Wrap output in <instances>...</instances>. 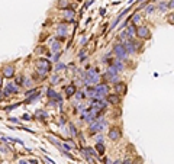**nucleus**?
I'll list each match as a JSON object with an SVG mask.
<instances>
[{"mask_svg":"<svg viewBox=\"0 0 174 164\" xmlns=\"http://www.w3.org/2000/svg\"><path fill=\"white\" fill-rule=\"evenodd\" d=\"M57 6H58L60 9H66V8H68V0H58Z\"/></svg>","mask_w":174,"mask_h":164,"instance_id":"nucleus-22","label":"nucleus"},{"mask_svg":"<svg viewBox=\"0 0 174 164\" xmlns=\"http://www.w3.org/2000/svg\"><path fill=\"white\" fill-rule=\"evenodd\" d=\"M63 68H66V66H64V64H58V66H57V71L63 70Z\"/></svg>","mask_w":174,"mask_h":164,"instance_id":"nucleus-32","label":"nucleus"},{"mask_svg":"<svg viewBox=\"0 0 174 164\" xmlns=\"http://www.w3.org/2000/svg\"><path fill=\"white\" fill-rule=\"evenodd\" d=\"M96 90H97V93H100V94H108L109 93V86L106 84V83H100V84H97L96 86Z\"/></svg>","mask_w":174,"mask_h":164,"instance_id":"nucleus-11","label":"nucleus"},{"mask_svg":"<svg viewBox=\"0 0 174 164\" xmlns=\"http://www.w3.org/2000/svg\"><path fill=\"white\" fill-rule=\"evenodd\" d=\"M96 142H103V137H102V135H99V137L96 138Z\"/></svg>","mask_w":174,"mask_h":164,"instance_id":"nucleus-33","label":"nucleus"},{"mask_svg":"<svg viewBox=\"0 0 174 164\" xmlns=\"http://www.w3.org/2000/svg\"><path fill=\"white\" fill-rule=\"evenodd\" d=\"M105 80L108 82H113V83H118L119 82V71L115 68V66H109V68L106 70V73L103 76Z\"/></svg>","mask_w":174,"mask_h":164,"instance_id":"nucleus-4","label":"nucleus"},{"mask_svg":"<svg viewBox=\"0 0 174 164\" xmlns=\"http://www.w3.org/2000/svg\"><path fill=\"white\" fill-rule=\"evenodd\" d=\"M157 10V6L155 5H147L145 8H144V12L147 13V15H151V13H154Z\"/></svg>","mask_w":174,"mask_h":164,"instance_id":"nucleus-16","label":"nucleus"},{"mask_svg":"<svg viewBox=\"0 0 174 164\" xmlns=\"http://www.w3.org/2000/svg\"><path fill=\"white\" fill-rule=\"evenodd\" d=\"M36 66H38V73L41 74V77L44 79L47 73L51 70V63L48 60H45V58H41V60H38L36 61Z\"/></svg>","mask_w":174,"mask_h":164,"instance_id":"nucleus-2","label":"nucleus"},{"mask_svg":"<svg viewBox=\"0 0 174 164\" xmlns=\"http://www.w3.org/2000/svg\"><path fill=\"white\" fill-rule=\"evenodd\" d=\"M96 151L99 153V156H103V154H105V145H103V142H97V144H96Z\"/></svg>","mask_w":174,"mask_h":164,"instance_id":"nucleus-21","label":"nucleus"},{"mask_svg":"<svg viewBox=\"0 0 174 164\" xmlns=\"http://www.w3.org/2000/svg\"><path fill=\"white\" fill-rule=\"evenodd\" d=\"M60 55H61V54H60V52H57V54L54 55V58H52V60H54V61H58V60H60Z\"/></svg>","mask_w":174,"mask_h":164,"instance_id":"nucleus-31","label":"nucleus"},{"mask_svg":"<svg viewBox=\"0 0 174 164\" xmlns=\"http://www.w3.org/2000/svg\"><path fill=\"white\" fill-rule=\"evenodd\" d=\"M122 164H132V160H131V158H126L125 161H122Z\"/></svg>","mask_w":174,"mask_h":164,"instance_id":"nucleus-29","label":"nucleus"},{"mask_svg":"<svg viewBox=\"0 0 174 164\" xmlns=\"http://www.w3.org/2000/svg\"><path fill=\"white\" fill-rule=\"evenodd\" d=\"M136 36H138L141 41H148V39H151L152 33H151V31H149L148 26H145V25H139V26L136 28Z\"/></svg>","mask_w":174,"mask_h":164,"instance_id":"nucleus-3","label":"nucleus"},{"mask_svg":"<svg viewBox=\"0 0 174 164\" xmlns=\"http://www.w3.org/2000/svg\"><path fill=\"white\" fill-rule=\"evenodd\" d=\"M112 164H122V161H121V160H118V161H115V163H112Z\"/></svg>","mask_w":174,"mask_h":164,"instance_id":"nucleus-39","label":"nucleus"},{"mask_svg":"<svg viewBox=\"0 0 174 164\" xmlns=\"http://www.w3.org/2000/svg\"><path fill=\"white\" fill-rule=\"evenodd\" d=\"M106 126V121L105 119H96L94 122H91L90 123V132L91 134H94V132H99V131H102L103 128Z\"/></svg>","mask_w":174,"mask_h":164,"instance_id":"nucleus-5","label":"nucleus"},{"mask_svg":"<svg viewBox=\"0 0 174 164\" xmlns=\"http://www.w3.org/2000/svg\"><path fill=\"white\" fill-rule=\"evenodd\" d=\"M48 96H50V97H52V99H57V100H61V97H60V96H58L54 90H51V89L48 90Z\"/></svg>","mask_w":174,"mask_h":164,"instance_id":"nucleus-24","label":"nucleus"},{"mask_svg":"<svg viewBox=\"0 0 174 164\" xmlns=\"http://www.w3.org/2000/svg\"><path fill=\"white\" fill-rule=\"evenodd\" d=\"M109 138L112 141H119L122 138V131H121V128L119 126H112L110 129H109Z\"/></svg>","mask_w":174,"mask_h":164,"instance_id":"nucleus-6","label":"nucleus"},{"mask_svg":"<svg viewBox=\"0 0 174 164\" xmlns=\"http://www.w3.org/2000/svg\"><path fill=\"white\" fill-rule=\"evenodd\" d=\"M0 87H2V77H0Z\"/></svg>","mask_w":174,"mask_h":164,"instance_id":"nucleus-40","label":"nucleus"},{"mask_svg":"<svg viewBox=\"0 0 174 164\" xmlns=\"http://www.w3.org/2000/svg\"><path fill=\"white\" fill-rule=\"evenodd\" d=\"M3 76H5L6 79H10V77H13V76H15V67H13V66L5 67V70H3Z\"/></svg>","mask_w":174,"mask_h":164,"instance_id":"nucleus-12","label":"nucleus"},{"mask_svg":"<svg viewBox=\"0 0 174 164\" xmlns=\"http://www.w3.org/2000/svg\"><path fill=\"white\" fill-rule=\"evenodd\" d=\"M115 91L118 93V94H121V96L126 94V91H128V86H126V83H124V82L115 83Z\"/></svg>","mask_w":174,"mask_h":164,"instance_id":"nucleus-8","label":"nucleus"},{"mask_svg":"<svg viewBox=\"0 0 174 164\" xmlns=\"http://www.w3.org/2000/svg\"><path fill=\"white\" fill-rule=\"evenodd\" d=\"M168 2H160L157 5V10H160V12H167L168 10Z\"/></svg>","mask_w":174,"mask_h":164,"instance_id":"nucleus-15","label":"nucleus"},{"mask_svg":"<svg viewBox=\"0 0 174 164\" xmlns=\"http://www.w3.org/2000/svg\"><path fill=\"white\" fill-rule=\"evenodd\" d=\"M168 8L174 9V0H170V2H168Z\"/></svg>","mask_w":174,"mask_h":164,"instance_id":"nucleus-30","label":"nucleus"},{"mask_svg":"<svg viewBox=\"0 0 174 164\" xmlns=\"http://www.w3.org/2000/svg\"><path fill=\"white\" fill-rule=\"evenodd\" d=\"M136 25L135 23H131L128 25V28H126V32H128V36H129V39H133L135 36H136Z\"/></svg>","mask_w":174,"mask_h":164,"instance_id":"nucleus-9","label":"nucleus"},{"mask_svg":"<svg viewBox=\"0 0 174 164\" xmlns=\"http://www.w3.org/2000/svg\"><path fill=\"white\" fill-rule=\"evenodd\" d=\"M58 35H60V36H64V38H66V33H67V28H66V25L64 23H60L58 25Z\"/></svg>","mask_w":174,"mask_h":164,"instance_id":"nucleus-19","label":"nucleus"},{"mask_svg":"<svg viewBox=\"0 0 174 164\" xmlns=\"http://www.w3.org/2000/svg\"><path fill=\"white\" fill-rule=\"evenodd\" d=\"M86 57H87V49H81V51L78 52V58L83 61V60H86Z\"/></svg>","mask_w":174,"mask_h":164,"instance_id":"nucleus-25","label":"nucleus"},{"mask_svg":"<svg viewBox=\"0 0 174 164\" xmlns=\"http://www.w3.org/2000/svg\"><path fill=\"white\" fill-rule=\"evenodd\" d=\"M23 119H25V121H28V119H31V116H28V115H23Z\"/></svg>","mask_w":174,"mask_h":164,"instance_id":"nucleus-38","label":"nucleus"},{"mask_svg":"<svg viewBox=\"0 0 174 164\" xmlns=\"http://www.w3.org/2000/svg\"><path fill=\"white\" fill-rule=\"evenodd\" d=\"M75 93V86L74 84H70V86H67L66 87V94L70 97V96H73Z\"/></svg>","mask_w":174,"mask_h":164,"instance_id":"nucleus-20","label":"nucleus"},{"mask_svg":"<svg viewBox=\"0 0 174 164\" xmlns=\"http://www.w3.org/2000/svg\"><path fill=\"white\" fill-rule=\"evenodd\" d=\"M87 151H89V154H90V156L99 158V153H96V148H94V150H93V148H87Z\"/></svg>","mask_w":174,"mask_h":164,"instance_id":"nucleus-26","label":"nucleus"},{"mask_svg":"<svg viewBox=\"0 0 174 164\" xmlns=\"http://www.w3.org/2000/svg\"><path fill=\"white\" fill-rule=\"evenodd\" d=\"M19 164H29V163H28V161H25V160H20V161H19Z\"/></svg>","mask_w":174,"mask_h":164,"instance_id":"nucleus-37","label":"nucleus"},{"mask_svg":"<svg viewBox=\"0 0 174 164\" xmlns=\"http://www.w3.org/2000/svg\"><path fill=\"white\" fill-rule=\"evenodd\" d=\"M70 131H71V134H73V135H75V134H77V131H75V128H74V125H70Z\"/></svg>","mask_w":174,"mask_h":164,"instance_id":"nucleus-28","label":"nucleus"},{"mask_svg":"<svg viewBox=\"0 0 174 164\" xmlns=\"http://www.w3.org/2000/svg\"><path fill=\"white\" fill-rule=\"evenodd\" d=\"M16 91H17V86L9 83L8 86H6V90H5V96H8L9 93H16Z\"/></svg>","mask_w":174,"mask_h":164,"instance_id":"nucleus-14","label":"nucleus"},{"mask_svg":"<svg viewBox=\"0 0 174 164\" xmlns=\"http://www.w3.org/2000/svg\"><path fill=\"white\" fill-rule=\"evenodd\" d=\"M99 82H100V76L97 68L89 70L87 74H86V79H84V84L86 86H89V84H99Z\"/></svg>","mask_w":174,"mask_h":164,"instance_id":"nucleus-1","label":"nucleus"},{"mask_svg":"<svg viewBox=\"0 0 174 164\" xmlns=\"http://www.w3.org/2000/svg\"><path fill=\"white\" fill-rule=\"evenodd\" d=\"M55 83H58V77H57V76H54V77H52V84H55Z\"/></svg>","mask_w":174,"mask_h":164,"instance_id":"nucleus-34","label":"nucleus"},{"mask_svg":"<svg viewBox=\"0 0 174 164\" xmlns=\"http://www.w3.org/2000/svg\"><path fill=\"white\" fill-rule=\"evenodd\" d=\"M121 94H118V93H115V94H109L108 96V102L110 103V105H119L121 103Z\"/></svg>","mask_w":174,"mask_h":164,"instance_id":"nucleus-10","label":"nucleus"},{"mask_svg":"<svg viewBox=\"0 0 174 164\" xmlns=\"http://www.w3.org/2000/svg\"><path fill=\"white\" fill-rule=\"evenodd\" d=\"M113 66H115V68L119 71V73H121V71H124V68H125L124 63H122V60H121V58H118V60H116L115 63H113Z\"/></svg>","mask_w":174,"mask_h":164,"instance_id":"nucleus-18","label":"nucleus"},{"mask_svg":"<svg viewBox=\"0 0 174 164\" xmlns=\"http://www.w3.org/2000/svg\"><path fill=\"white\" fill-rule=\"evenodd\" d=\"M77 97L81 99V97H83V93H81V91H78V93H77Z\"/></svg>","mask_w":174,"mask_h":164,"instance_id":"nucleus-36","label":"nucleus"},{"mask_svg":"<svg viewBox=\"0 0 174 164\" xmlns=\"http://www.w3.org/2000/svg\"><path fill=\"white\" fill-rule=\"evenodd\" d=\"M17 83H19V84L22 83V77H17V79H16V84H17Z\"/></svg>","mask_w":174,"mask_h":164,"instance_id":"nucleus-35","label":"nucleus"},{"mask_svg":"<svg viewBox=\"0 0 174 164\" xmlns=\"http://www.w3.org/2000/svg\"><path fill=\"white\" fill-rule=\"evenodd\" d=\"M74 15H75V12L73 10V9H67V10H64V19L68 20V22H73Z\"/></svg>","mask_w":174,"mask_h":164,"instance_id":"nucleus-13","label":"nucleus"},{"mask_svg":"<svg viewBox=\"0 0 174 164\" xmlns=\"http://www.w3.org/2000/svg\"><path fill=\"white\" fill-rule=\"evenodd\" d=\"M141 19H142L141 13H139V12H135L132 16H131V22H132V23H138V22H141Z\"/></svg>","mask_w":174,"mask_h":164,"instance_id":"nucleus-17","label":"nucleus"},{"mask_svg":"<svg viewBox=\"0 0 174 164\" xmlns=\"http://www.w3.org/2000/svg\"><path fill=\"white\" fill-rule=\"evenodd\" d=\"M167 22L174 26V12H170V13L167 15Z\"/></svg>","mask_w":174,"mask_h":164,"instance_id":"nucleus-23","label":"nucleus"},{"mask_svg":"<svg viewBox=\"0 0 174 164\" xmlns=\"http://www.w3.org/2000/svg\"><path fill=\"white\" fill-rule=\"evenodd\" d=\"M60 47H61V44H60V42H54V44H52V51H58Z\"/></svg>","mask_w":174,"mask_h":164,"instance_id":"nucleus-27","label":"nucleus"},{"mask_svg":"<svg viewBox=\"0 0 174 164\" xmlns=\"http://www.w3.org/2000/svg\"><path fill=\"white\" fill-rule=\"evenodd\" d=\"M113 51H115V54L118 55V58H121V60H125V58L128 57V52H126V48H125L124 44H116Z\"/></svg>","mask_w":174,"mask_h":164,"instance_id":"nucleus-7","label":"nucleus"}]
</instances>
